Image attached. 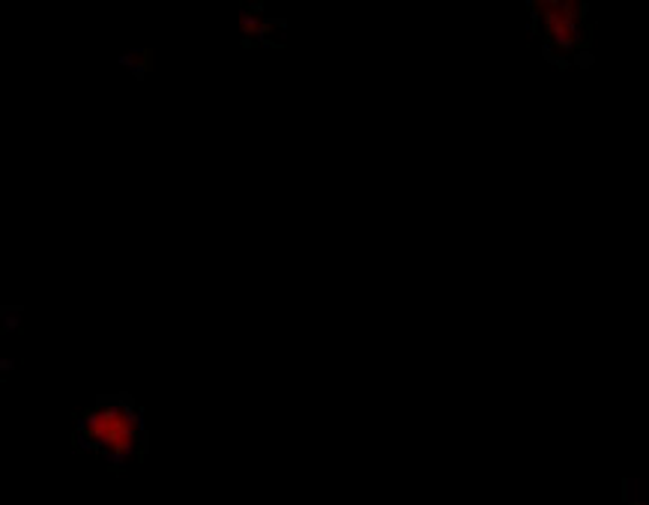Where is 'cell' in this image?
<instances>
[{
	"mask_svg": "<svg viewBox=\"0 0 649 505\" xmlns=\"http://www.w3.org/2000/svg\"><path fill=\"white\" fill-rule=\"evenodd\" d=\"M78 443L108 464H126L144 449V419L126 398H102L78 419Z\"/></svg>",
	"mask_w": 649,
	"mask_h": 505,
	"instance_id": "6da1fadb",
	"label": "cell"
},
{
	"mask_svg": "<svg viewBox=\"0 0 649 505\" xmlns=\"http://www.w3.org/2000/svg\"><path fill=\"white\" fill-rule=\"evenodd\" d=\"M538 36L551 51L575 54L587 45V7L580 0H536L530 3Z\"/></svg>",
	"mask_w": 649,
	"mask_h": 505,
	"instance_id": "7a4b0ae2",
	"label": "cell"
}]
</instances>
